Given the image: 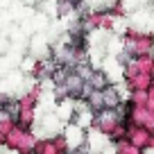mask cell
Here are the masks:
<instances>
[{
	"label": "cell",
	"mask_w": 154,
	"mask_h": 154,
	"mask_svg": "<svg viewBox=\"0 0 154 154\" xmlns=\"http://www.w3.org/2000/svg\"><path fill=\"white\" fill-rule=\"evenodd\" d=\"M91 84H93V86H95V88H100L102 84H104V75H100V72H95V75L91 77Z\"/></svg>",
	"instance_id": "7a4b0ae2"
},
{
	"label": "cell",
	"mask_w": 154,
	"mask_h": 154,
	"mask_svg": "<svg viewBox=\"0 0 154 154\" xmlns=\"http://www.w3.org/2000/svg\"><path fill=\"white\" fill-rule=\"evenodd\" d=\"M82 86H84L82 77H77V75H70V77H66V88H70V91H79Z\"/></svg>",
	"instance_id": "6da1fadb"
}]
</instances>
